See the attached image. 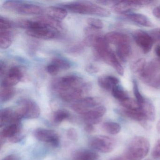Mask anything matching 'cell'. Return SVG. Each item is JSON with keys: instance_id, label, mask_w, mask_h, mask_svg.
<instances>
[{"instance_id": "10", "label": "cell", "mask_w": 160, "mask_h": 160, "mask_svg": "<svg viewBox=\"0 0 160 160\" xmlns=\"http://www.w3.org/2000/svg\"><path fill=\"white\" fill-rule=\"evenodd\" d=\"M102 100L99 97H89L77 101L72 105V108L75 112L83 115L90 109L98 107Z\"/></svg>"}, {"instance_id": "2", "label": "cell", "mask_w": 160, "mask_h": 160, "mask_svg": "<svg viewBox=\"0 0 160 160\" xmlns=\"http://www.w3.org/2000/svg\"><path fill=\"white\" fill-rule=\"evenodd\" d=\"M63 7L67 11L79 14L90 15L104 18L109 17L111 14L107 9L87 2H72L64 4Z\"/></svg>"}, {"instance_id": "40", "label": "cell", "mask_w": 160, "mask_h": 160, "mask_svg": "<svg viewBox=\"0 0 160 160\" xmlns=\"http://www.w3.org/2000/svg\"><path fill=\"white\" fill-rule=\"evenodd\" d=\"M86 70L89 73H95L98 72L99 71V69L98 67H96L95 65H92V64H89L87 66L86 68Z\"/></svg>"}, {"instance_id": "41", "label": "cell", "mask_w": 160, "mask_h": 160, "mask_svg": "<svg viewBox=\"0 0 160 160\" xmlns=\"http://www.w3.org/2000/svg\"><path fill=\"white\" fill-rule=\"evenodd\" d=\"M118 1H97V3H100L102 5H106V6H113Z\"/></svg>"}, {"instance_id": "42", "label": "cell", "mask_w": 160, "mask_h": 160, "mask_svg": "<svg viewBox=\"0 0 160 160\" xmlns=\"http://www.w3.org/2000/svg\"><path fill=\"white\" fill-rule=\"evenodd\" d=\"M152 12L155 18L160 19V5L154 8Z\"/></svg>"}, {"instance_id": "49", "label": "cell", "mask_w": 160, "mask_h": 160, "mask_svg": "<svg viewBox=\"0 0 160 160\" xmlns=\"http://www.w3.org/2000/svg\"></svg>"}, {"instance_id": "32", "label": "cell", "mask_w": 160, "mask_h": 160, "mask_svg": "<svg viewBox=\"0 0 160 160\" xmlns=\"http://www.w3.org/2000/svg\"><path fill=\"white\" fill-rule=\"evenodd\" d=\"M51 62L55 64L60 71L68 70L71 67L70 63L67 61L61 58H55Z\"/></svg>"}, {"instance_id": "44", "label": "cell", "mask_w": 160, "mask_h": 160, "mask_svg": "<svg viewBox=\"0 0 160 160\" xmlns=\"http://www.w3.org/2000/svg\"><path fill=\"white\" fill-rule=\"evenodd\" d=\"M2 160H20L19 157L15 154H11L3 158Z\"/></svg>"}, {"instance_id": "11", "label": "cell", "mask_w": 160, "mask_h": 160, "mask_svg": "<svg viewBox=\"0 0 160 160\" xmlns=\"http://www.w3.org/2000/svg\"><path fill=\"white\" fill-rule=\"evenodd\" d=\"M34 135L38 140L47 142L53 147H57L59 145V138L53 130L38 128L34 131Z\"/></svg>"}, {"instance_id": "31", "label": "cell", "mask_w": 160, "mask_h": 160, "mask_svg": "<svg viewBox=\"0 0 160 160\" xmlns=\"http://www.w3.org/2000/svg\"><path fill=\"white\" fill-rule=\"evenodd\" d=\"M108 64L111 65L116 70L117 72L120 76L124 75V71L123 67L118 59L115 53H113Z\"/></svg>"}, {"instance_id": "8", "label": "cell", "mask_w": 160, "mask_h": 160, "mask_svg": "<svg viewBox=\"0 0 160 160\" xmlns=\"http://www.w3.org/2000/svg\"><path fill=\"white\" fill-rule=\"evenodd\" d=\"M17 110L22 118H36L41 114V109L38 105L33 100L29 99L21 100Z\"/></svg>"}, {"instance_id": "27", "label": "cell", "mask_w": 160, "mask_h": 160, "mask_svg": "<svg viewBox=\"0 0 160 160\" xmlns=\"http://www.w3.org/2000/svg\"><path fill=\"white\" fill-rule=\"evenodd\" d=\"M104 130L111 135H116L120 132L121 127L120 125L114 122L107 121L104 122L102 125Z\"/></svg>"}, {"instance_id": "23", "label": "cell", "mask_w": 160, "mask_h": 160, "mask_svg": "<svg viewBox=\"0 0 160 160\" xmlns=\"http://www.w3.org/2000/svg\"><path fill=\"white\" fill-rule=\"evenodd\" d=\"M116 53L119 58L123 62H126L132 53L130 43H124L116 46Z\"/></svg>"}, {"instance_id": "26", "label": "cell", "mask_w": 160, "mask_h": 160, "mask_svg": "<svg viewBox=\"0 0 160 160\" xmlns=\"http://www.w3.org/2000/svg\"><path fill=\"white\" fill-rule=\"evenodd\" d=\"M15 89L13 87H4L2 86L1 89V101L3 102H8L15 94Z\"/></svg>"}, {"instance_id": "12", "label": "cell", "mask_w": 160, "mask_h": 160, "mask_svg": "<svg viewBox=\"0 0 160 160\" xmlns=\"http://www.w3.org/2000/svg\"><path fill=\"white\" fill-rule=\"evenodd\" d=\"M23 71L18 66H14L9 70L2 81V86L13 87L18 84L23 78Z\"/></svg>"}, {"instance_id": "17", "label": "cell", "mask_w": 160, "mask_h": 160, "mask_svg": "<svg viewBox=\"0 0 160 160\" xmlns=\"http://www.w3.org/2000/svg\"><path fill=\"white\" fill-rule=\"evenodd\" d=\"M21 127L19 122L10 123L5 126L1 133V139L4 140L5 138L9 139L19 135Z\"/></svg>"}, {"instance_id": "35", "label": "cell", "mask_w": 160, "mask_h": 160, "mask_svg": "<svg viewBox=\"0 0 160 160\" xmlns=\"http://www.w3.org/2000/svg\"><path fill=\"white\" fill-rule=\"evenodd\" d=\"M13 24L10 20L5 18L0 17V30H10L12 27Z\"/></svg>"}, {"instance_id": "24", "label": "cell", "mask_w": 160, "mask_h": 160, "mask_svg": "<svg viewBox=\"0 0 160 160\" xmlns=\"http://www.w3.org/2000/svg\"><path fill=\"white\" fill-rule=\"evenodd\" d=\"M13 36L10 30H0V48L6 49L12 45Z\"/></svg>"}, {"instance_id": "3", "label": "cell", "mask_w": 160, "mask_h": 160, "mask_svg": "<svg viewBox=\"0 0 160 160\" xmlns=\"http://www.w3.org/2000/svg\"><path fill=\"white\" fill-rule=\"evenodd\" d=\"M148 140L143 137H135L128 145L124 157L127 160H141L144 159L149 151Z\"/></svg>"}, {"instance_id": "39", "label": "cell", "mask_w": 160, "mask_h": 160, "mask_svg": "<svg viewBox=\"0 0 160 160\" xmlns=\"http://www.w3.org/2000/svg\"><path fill=\"white\" fill-rule=\"evenodd\" d=\"M67 135L71 140H76L78 138V133L74 129L71 128L67 131Z\"/></svg>"}, {"instance_id": "46", "label": "cell", "mask_w": 160, "mask_h": 160, "mask_svg": "<svg viewBox=\"0 0 160 160\" xmlns=\"http://www.w3.org/2000/svg\"><path fill=\"white\" fill-rule=\"evenodd\" d=\"M155 52L157 57L159 58L160 59V45H158L155 48Z\"/></svg>"}, {"instance_id": "45", "label": "cell", "mask_w": 160, "mask_h": 160, "mask_svg": "<svg viewBox=\"0 0 160 160\" xmlns=\"http://www.w3.org/2000/svg\"><path fill=\"white\" fill-rule=\"evenodd\" d=\"M5 64L4 62H2V61H1L0 62V72H1V76H2V74L4 72V71H5Z\"/></svg>"}, {"instance_id": "20", "label": "cell", "mask_w": 160, "mask_h": 160, "mask_svg": "<svg viewBox=\"0 0 160 160\" xmlns=\"http://www.w3.org/2000/svg\"><path fill=\"white\" fill-rule=\"evenodd\" d=\"M45 12L47 16L58 21L63 20L67 16V11L66 9L55 6L48 7L46 9Z\"/></svg>"}, {"instance_id": "28", "label": "cell", "mask_w": 160, "mask_h": 160, "mask_svg": "<svg viewBox=\"0 0 160 160\" xmlns=\"http://www.w3.org/2000/svg\"><path fill=\"white\" fill-rule=\"evenodd\" d=\"M70 113L65 109H59L54 113L53 116V120L56 123H60L63 121L69 118Z\"/></svg>"}, {"instance_id": "33", "label": "cell", "mask_w": 160, "mask_h": 160, "mask_svg": "<svg viewBox=\"0 0 160 160\" xmlns=\"http://www.w3.org/2000/svg\"><path fill=\"white\" fill-rule=\"evenodd\" d=\"M133 92L135 97L136 100L139 103V104L142 105L144 103L146 99L143 97L140 93L138 88V84L135 79L132 80Z\"/></svg>"}, {"instance_id": "29", "label": "cell", "mask_w": 160, "mask_h": 160, "mask_svg": "<svg viewBox=\"0 0 160 160\" xmlns=\"http://www.w3.org/2000/svg\"><path fill=\"white\" fill-rule=\"evenodd\" d=\"M120 104L123 108L131 110H138L141 108V105L136 100L129 98L122 102Z\"/></svg>"}, {"instance_id": "43", "label": "cell", "mask_w": 160, "mask_h": 160, "mask_svg": "<svg viewBox=\"0 0 160 160\" xmlns=\"http://www.w3.org/2000/svg\"><path fill=\"white\" fill-rule=\"evenodd\" d=\"M85 130L88 133H91L94 131V128L93 125L89 123H86L85 125Z\"/></svg>"}, {"instance_id": "48", "label": "cell", "mask_w": 160, "mask_h": 160, "mask_svg": "<svg viewBox=\"0 0 160 160\" xmlns=\"http://www.w3.org/2000/svg\"><path fill=\"white\" fill-rule=\"evenodd\" d=\"M156 128H157V132L159 134H160V120L159 121L158 123H157Z\"/></svg>"}, {"instance_id": "1", "label": "cell", "mask_w": 160, "mask_h": 160, "mask_svg": "<svg viewBox=\"0 0 160 160\" xmlns=\"http://www.w3.org/2000/svg\"><path fill=\"white\" fill-rule=\"evenodd\" d=\"M20 26L27 29L26 33L31 37L42 40H51L58 35L59 32L39 20H24Z\"/></svg>"}, {"instance_id": "34", "label": "cell", "mask_w": 160, "mask_h": 160, "mask_svg": "<svg viewBox=\"0 0 160 160\" xmlns=\"http://www.w3.org/2000/svg\"><path fill=\"white\" fill-rule=\"evenodd\" d=\"M88 24L91 28L98 30L103 28V23L102 20L98 18H89L87 20Z\"/></svg>"}, {"instance_id": "25", "label": "cell", "mask_w": 160, "mask_h": 160, "mask_svg": "<svg viewBox=\"0 0 160 160\" xmlns=\"http://www.w3.org/2000/svg\"><path fill=\"white\" fill-rule=\"evenodd\" d=\"M111 93L113 97L119 101L120 102L130 98L127 92L119 84L113 87L111 90Z\"/></svg>"}, {"instance_id": "9", "label": "cell", "mask_w": 160, "mask_h": 160, "mask_svg": "<svg viewBox=\"0 0 160 160\" xmlns=\"http://www.w3.org/2000/svg\"><path fill=\"white\" fill-rule=\"evenodd\" d=\"M132 36L136 43L144 54L151 51L154 42L148 33L141 30H136L133 32Z\"/></svg>"}, {"instance_id": "37", "label": "cell", "mask_w": 160, "mask_h": 160, "mask_svg": "<svg viewBox=\"0 0 160 160\" xmlns=\"http://www.w3.org/2000/svg\"><path fill=\"white\" fill-rule=\"evenodd\" d=\"M47 71L49 74L53 76L58 74V73L60 71L57 66L52 62H51L48 65L47 67Z\"/></svg>"}, {"instance_id": "14", "label": "cell", "mask_w": 160, "mask_h": 160, "mask_svg": "<svg viewBox=\"0 0 160 160\" xmlns=\"http://www.w3.org/2000/svg\"><path fill=\"white\" fill-rule=\"evenodd\" d=\"M22 118L17 110L10 108H3L0 112V125L2 127L7 123L19 122Z\"/></svg>"}, {"instance_id": "13", "label": "cell", "mask_w": 160, "mask_h": 160, "mask_svg": "<svg viewBox=\"0 0 160 160\" xmlns=\"http://www.w3.org/2000/svg\"><path fill=\"white\" fill-rule=\"evenodd\" d=\"M106 112V108L104 106H98L92 108L82 115L86 123L95 124L102 121V118Z\"/></svg>"}, {"instance_id": "19", "label": "cell", "mask_w": 160, "mask_h": 160, "mask_svg": "<svg viewBox=\"0 0 160 160\" xmlns=\"http://www.w3.org/2000/svg\"><path fill=\"white\" fill-rule=\"evenodd\" d=\"M125 17L129 21L143 27L152 28L153 26L149 18L142 14L131 13L125 15Z\"/></svg>"}, {"instance_id": "22", "label": "cell", "mask_w": 160, "mask_h": 160, "mask_svg": "<svg viewBox=\"0 0 160 160\" xmlns=\"http://www.w3.org/2000/svg\"><path fill=\"white\" fill-rule=\"evenodd\" d=\"M141 109L147 121L152 122L154 120L155 118V108L150 100L146 99L144 103L141 105Z\"/></svg>"}, {"instance_id": "16", "label": "cell", "mask_w": 160, "mask_h": 160, "mask_svg": "<svg viewBox=\"0 0 160 160\" xmlns=\"http://www.w3.org/2000/svg\"><path fill=\"white\" fill-rule=\"evenodd\" d=\"M105 39L108 44L115 45L116 46L124 43H130L129 36L124 33L118 32H110L104 36Z\"/></svg>"}, {"instance_id": "30", "label": "cell", "mask_w": 160, "mask_h": 160, "mask_svg": "<svg viewBox=\"0 0 160 160\" xmlns=\"http://www.w3.org/2000/svg\"><path fill=\"white\" fill-rule=\"evenodd\" d=\"M147 62L144 58H140L133 62L130 66L131 71L135 73H140L147 65Z\"/></svg>"}, {"instance_id": "7", "label": "cell", "mask_w": 160, "mask_h": 160, "mask_svg": "<svg viewBox=\"0 0 160 160\" xmlns=\"http://www.w3.org/2000/svg\"><path fill=\"white\" fill-rule=\"evenodd\" d=\"M91 148L103 153H109L115 148L116 141L114 138L105 136H96L89 140Z\"/></svg>"}, {"instance_id": "5", "label": "cell", "mask_w": 160, "mask_h": 160, "mask_svg": "<svg viewBox=\"0 0 160 160\" xmlns=\"http://www.w3.org/2000/svg\"><path fill=\"white\" fill-rule=\"evenodd\" d=\"M91 88L89 83L84 82L81 85L71 86L57 90L59 97L65 102L78 101Z\"/></svg>"}, {"instance_id": "4", "label": "cell", "mask_w": 160, "mask_h": 160, "mask_svg": "<svg viewBox=\"0 0 160 160\" xmlns=\"http://www.w3.org/2000/svg\"><path fill=\"white\" fill-rule=\"evenodd\" d=\"M139 75L145 84L153 88L160 89V59L150 62Z\"/></svg>"}, {"instance_id": "21", "label": "cell", "mask_w": 160, "mask_h": 160, "mask_svg": "<svg viewBox=\"0 0 160 160\" xmlns=\"http://www.w3.org/2000/svg\"><path fill=\"white\" fill-rule=\"evenodd\" d=\"M74 160H99V156L96 152L88 149H80L73 153Z\"/></svg>"}, {"instance_id": "15", "label": "cell", "mask_w": 160, "mask_h": 160, "mask_svg": "<svg viewBox=\"0 0 160 160\" xmlns=\"http://www.w3.org/2000/svg\"><path fill=\"white\" fill-rule=\"evenodd\" d=\"M139 8L137 6L134 0L118 1L117 3L112 6L113 11L117 14L126 15L130 13L132 11L137 10Z\"/></svg>"}, {"instance_id": "47", "label": "cell", "mask_w": 160, "mask_h": 160, "mask_svg": "<svg viewBox=\"0 0 160 160\" xmlns=\"http://www.w3.org/2000/svg\"><path fill=\"white\" fill-rule=\"evenodd\" d=\"M110 160H127L126 159L124 155L123 156H119V157H116L115 158H113Z\"/></svg>"}, {"instance_id": "38", "label": "cell", "mask_w": 160, "mask_h": 160, "mask_svg": "<svg viewBox=\"0 0 160 160\" xmlns=\"http://www.w3.org/2000/svg\"><path fill=\"white\" fill-rule=\"evenodd\" d=\"M149 34L150 35L154 42H158L160 43V29L156 28L150 32Z\"/></svg>"}, {"instance_id": "18", "label": "cell", "mask_w": 160, "mask_h": 160, "mask_svg": "<svg viewBox=\"0 0 160 160\" xmlns=\"http://www.w3.org/2000/svg\"><path fill=\"white\" fill-rule=\"evenodd\" d=\"M99 86L104 90L110 91L114 86L118 85L119 80L116 77L112 75H103L98 79Z\"/></svg>"}, {"instance_id": "6", "label": "cell", "mask_w": 160, "mask_h": 160, "mask_svg": "<svg viewBox=\"0 0 160 160\" xmlns=\"http://www.w3.org/2000/svg\"><path fill=\"white\" fill-rule=\"evenodd\" d=\"M3 7L8 11L25 15H39L44 12L43 9L39 5L18 1L5 2L3 4Z\"/></svg>"}, {"instance_id": "36", "label": "cell", "mask_w": 160, "mask_h": 160, "mask_svg": "<svg viewBox=\"0 0 160 160\" xmlns=\"http://www.w3.org/2000/svg\"><path fill=\"white\" fill-rule=\"evenodd\" d=\"M152 156L154 160H160V139L156 142L152 150Z\"/></svg>"}]
</instances>
